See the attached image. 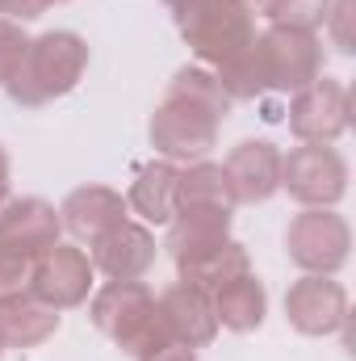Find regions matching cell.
<instances>
[{
    "label": "cell",
    "instance_id": "1",
    "mask_svg": "<svg viewBox=\"0 0 356 361\" xmlns=\"http://www.w3.org/2000/svg\"><path fill=\"white\" fill-rule=\"evenodd\" d=\"M231 105L235 101L227 97V89L218 85V76L210 68H201V63L180 68L147 122V139L160 152V160H172V164L205 160L218 147V130H222Z\"/></svg>",
    "mask_w": 356,
    "mask_h": 361
},
{
    "label": "cell",
    "instance_id": "2",
    "mask_svg": "<svg viewBox=\"0 0 356 361\" xmlns=\"http://www.w3.org/2000/svg\"><path fill=\"white\" fill-rule=\"evenodd\" d=\"M323 63H327V51H323L319 34L268 25L252 38V47L243 55L214 68V76L231 101H256L260 92H289L293 97L323 76Z\"/></svg>",
    "mask_w": 356,
    "mask_h": 361
},
{
    "label": "cell",
    "instance_id": "3",
    "mask_svg": "<svg viewBox=\"0 0 356 361\" xmlns=\"http://www.w3.org/2000/svg\"><path fill=\"white\" fill-rule=\"evenodd\" d=\"M89 72V42L76 30H46L30 38L17 76L4 85L8 101L21 109H42L76 89Z\"/></svg>",
    "mask_w": 356,
    "mask_h": 361
},
{
    "label": "cell",
    "instance_id": "4",
    "mask_svg": "<svg viewBox=\"0 0 356 361\" xmlns=\"http://www.w3.org/2000/svg\"><path fill=\"white\" fill-rule=\"evenodd\" d=\"M164 8L172 13L184 47L210 72L243 55L260 34L252 4H239V0H164Z\"/></svg>",
    "mask_w": 356,
    "mask_h": 361
},
{
    "label": "cell",
    "instance_id": "5",
    "mask_svg": "<svg viewBox=\"0 0 356 361\" xmlns=\"http://www.w3.org/2000/svg\"><path fill=\"white\" fill-rule=\"evenodd\" d=\"M89 319L126 357H134L164 328L155 311V294L143 281H105L96 294H89Z\"/></svg>",
    "mask_w": 356,
    "mask_h": 361
},
{
    "label": "cell",
    "instance_id": "6",
    "mask_svg": "<svg viewBox=\"0 0 356 361\" xmlns=\"http://www.w3.org/2000/svg\"><path fill=\"white\" fill-rule=\"evenodd\" d=\"M281 189L302 210H336L348 193V160L336 143H298L281 156Z\"/></svg>",
    "mask_w": 356,
    "mask_h": 361
},
{
    "label": "cell",
    "instance_id": "7",
    "mask_svg": "<svg viewBox=\"0 0 356 361\" xmlns=\"http://www.w3.org/2000/svg\"><path fill=\"white\" fill-rule=\"evenodd\" d=\"M285 252L302 273L336 277L352 257V227L336 210H302L285 227Z\"/></svg>",
    "mask_w": 356,
    "mask_h": 361
},
{
    "label": "cell",
    "instance_id": "8",
    "mask_svg": "<svg viewBox=\"0 0 356 361\" xmlns=\"http://www.w3.org/2000/svg\"><path fill=\"white\" fill-rule=\"evenodd\" d=\"M352 122V97L348 85L319 76L314 85L289 97V130L298 143H336Z\"/></svg>",
    "mask_w": 356,
    "mask_h": 361
},
{
    "label": "cell",
    "instance_id": "9",
    "mask_svg": "<svg viewBox=\"0 0 356 361\" xmlns=\"http://www.w3.org/2000/svg\"><path fill=\"white\" fill-rule=\"evenodd\" d=\"M285 319L302 336H331L348 328V290L336 277L302 273L285 290Z\"/></svg>",
    "mask_w": 356,
    "mask_h": 361
},
{
    "label": "cell",
    "instance_id": "10",
    "mask_svg": "<svg viewBox=\"0 0 356 361\" xmlns=\"http://www.w3.org/2000/svg\"><path fill=\"white\" fill-rule=\"evenodd\" d=\"M92 269L89 252L76 248V244H55L46 248L38 261H34V277H30V294L55 311H72V307H84L92 294Z\"/></svg>",
    "mask_w": 356,
    "mask_h": 361
},
{
    "label": "cell",
    "instance_id": "11",
    "mask_svg": "<svg viewBox=\"0 0 356 361\" xmlns=\"http://www.w3.org/2000/svg\"><path fill=\"white\" fill-rule=\"evenodd\" d=\"M155 235L147 223H134V219H122L117 227H109L101 240L89 244V261L96 273H105L109 281H143L147 269L155 265Z\"/></svg>",
    "mask_w": 356,
    "mask_h": 361
},
{
    "label": "cell",
    "instance_id": "12",
    "mask_svg": "<svg viewBox=\"0 0 356 361\" xmlns=\"http://www.w3.org/2000/svg\"><path fill=\"white\" fill-rule=\"evenodd\" d=\"M155 311H160L164 332L184 341L189 349H205L218 336L214 298H210V290H201L193 281H172L164 294H155Z\"/></svg>",
    "mask_w": 356,
    "mask_h": 361
},
{
    "label": "cell",
    "instance_id": "13",
    "mask_svg": "<svg viewBox=\"0 0 356 361\" xmlns=\"http://www.w3.org/2000/svg\"><path fill=\"white\" fill-rule=\"evenodd\" d=\"M59 240H63V223L46 197H8L0 206V244L4 248L38 261Z\"/></svg>",
    "mask_w": 356,
    "mask_h": 361
},
{
    "label": "cell",
    "instance_id": "14",
    "mask_svg": "<svg viewBox=\"0 0 356 361\" xmlns=\"http://www.w3.org/2000/svg\"><path fill=\"white\" fill-rule=\"evenodd\" d=\"M222 173L239 206H260L281 189V147L268 139H243L227 152Z\"/></svg>",
    "mask_w": 356,
    "mask_h": 361
},
{
    "label": "cell",
    "instance_id": "15",
    "mask_svg": "<svg viewBox=\"0 0 356 361\" xmlns=\"http://www.w3.org/2000/svg\"><path fill=\"white\" fill-rule=\"evenodd\" d=\"M122 219H130L126 197H122L117 189H109V185H80V189H72V193L63 197V206H59L63 231H72L80 244L101 240V235H105L109 227H117Z\"/></svg>",
    "mask_w": 356,
    "mask_h": 361
},
{
    "label": "cell",
    "instance_id": "16",
    "mask_svg": "<svg viewBox=\"0 0 356 361\" xmlns=\"http://www.w3.org/2000/svg\"><path fill=\"white\" fill-rule=\"evenodd\" d=\"M172 265H177L180 281H193L201 290H218L222 281L239 277V273H252V252L239 244V240H214V244H197V248H184L172 252Z\"/></svg>",
    "mask_w": 356,
    "mask_h": 361
},
{
    "label": "cell",
    "instance_id": "17",
    "mask_svg": "<svg viewBox=\"0 0 356 361\" xmlns=\"http://www.w3.org/2000/svg\"><path fill=\"white\" fill-rule=\"evenodd\" d=\"M177 177L180 169L172 160H147L126 193V210H134L147 227H168L177 219Z\"/></svg>",
    "mask_w": 356,
    "mask_h": 361
},
{
    "label": "cell",
    "instance_id": "18",
    "mask_svg": "<svg viewBox=\"0 0 356 361\" xmlns=\"http://www.w3.org/2000/svg\"><path fill=\"white\" fill-rule=\"evenodd\" d=\"M235 193L222 164L193 160L177 177V214H235Z\"/></svg>",
    "mask_w": 356,
    "mask_h": 361
},
{
    "label": "cell",
    "instance_id": "19",
    "mask_svg": "<svg viewBox=\"0 0 356 361\" xmlns=\"http://www.w3.org/2000/svg\"><path fill=\"white\" fill-rule=\"evenodd\" d=\"M210 298H214L218 328L227 332H256L268 315V290L256 273H239L222 281L218 290H210Z\"/></svg>",
    "mask_w": 356,
    "mask_h": 361
},
{
    "label": "cell",
    "instance_id": "20",
    "mask_svg": "<svg viewBox=\"0 0 356 361\" xmlns=\"http://www.w3.org/2000/svg\"><path fill=\"white\" fill-rule=\"evenodd\" d=\"M59 332V311L38 302L34 294L0 302V341L4 349H38Z\"/></svg>",
    "mask_w": 356,
    "mask_h": 361
},
{
    "label": "cell",
    "instance_id": "21",
    "mask_svg": "<svg viewBox=\"0 0 356 361\" xmlns=\"http://www.w3.org/2000/svg\"><path fill=\"white\" fill-rule=\"evenodd\" d=\"M327 4L331 0H265L256 13L265 17L268 25H289V30L319 34L323 30V17H327Z\"/></svg>",
    "mask_w": 356,
    "mask_h": 361
},
{
    "label": "cell",
    "instance_id": "22",
    "mask_svg": "<svg viewBox=\"0 0 356 361\" xmlns=\"http://www.w3.org/2000/svg\"><path fill=\"white\" fill-rule=\"evenodd\" d=\"M25 51H30V34H25V25H21V21L0 17V89L17 76V68H21Z\"/></svg>",
    "mask_w": 356,
    "mask_h": 361
},
{
    "label": "cell",
    "instance_id": "23",
    "mask_svg": "<svg viewBox=\"0 0 356 361\" xmlns=\"http://www.w3.org/2000/svg\"><path fill=\"white\" fill-rule=\"evenodd\" d=\"M30 277H34V257H21L0 244V302L30 294Z\"/></svg>",
    "mask_w": 356,
    "mask_h": 361
},
{
    "label": "cell",
    "instance_id": "24",
    "mask_svg": "<svg viewBox=\"0 0 356 361\" xmlns=\"http://www.w3.org/2000/svg\"><path fill=\"white\" fill-rule=\"evenodd\" d=\"M352 21H356V0H331L327 4V17H323V34L331 38V47L340 55H352Z\"/></svg>",
    "mask_w": 356,
    "mask_h": 361
},
{
    "label": "cell",
    "instance_id": "25",
    "mask_svg": "<svg viewBox=\"0 0 356 361\" xmlns=\"http://www.w3.org/2000/svg\"><path fill=\"white\" fill-rule=\"evenodd\" d=\"M134 361H197V349H189L184 341H177V336H168L164 328L134 353Z\"/></svg>",
    "mask_w": 356,
    "mask_h": 361
},
{
    "label": "cell",
    "instance_id": "26",
    "mask_svg": "<svg viewBox=\"0 0 356 361\" xmlns=\"http://www.w3.org/2000/svg\"><path fill=\"white\" fill-rule=\"evenodd\" d=\"M51 4L46 0H0V17H8V21H34V17H42Z\"/></svg>",
    "mask_w": 356,
    "mask_h": 361
},
{
    "label": "cell",
    "instance_id": "27",
    "mask_svg": "<svg viewBox=\"0 0 356 361\" xmlns=\"http://www.w3.org/2000/svg\"><path fill=\"white\" fill-rule=\"evenodd\" d=\"M8 185H13V164H8V152L0 143V206L8 202Z\"/></svg>",
    "mask_w": 356,
    "mask_h": 361
},
{
    "label": "cell",
    "instance_id": "28",
    "mask_svg": "<svg viewBox=\"0 0 356 361\" xmlns=\"http://www.w3.org/2000/svg\"><path fill=\"white\" fill-rule=\"evenodd\" d=\"M239 4H256V0H239ZM252 13H256V8H252Z\"/></svg>",
    "mask_w": 356,
    "mask_h": 361
},
{
    "label": "cell",
    "instance_id": "29",
    "mask_svg": "<svg viewBox=\"0 0 356 361\" xmlns=\"http://www.w3.org/2000/svg\"><path fill=\"white\" fill-rule=\"evenodd\" d=\"M46 4H68V0H46Z\"/></svg>",
    "mask_w": 356,
    "mask_h": 361
},
{
    "label": "cell",
    "instance_id": "30",
    "mask_svg": "<svg viewBox=\"0 0 356 361\" xmlns=\"http://www.w3.org/2000/svg\"><path fill=\"white\" fill-rule=\"evenodd\" d=\"M260 4H265V0H256V4H252V8H260Z\"/></svg>",
    "mask_w": 356,
    "mask_h": 361
},
{
    "label": "cell",
    "instance_id": "31",
    "mask_svg": "<svg viewBox=\"0 0 356 361\" xmlns=\"http://www.w3.org/2000/svg\"><path fill=\"white\" fill-rule=\"evenodd\" d=\"M0 357H4V341H0Z\"/></svg>",
    "mask_w": 356,
    "mask_h": 361
}]
</instances>
